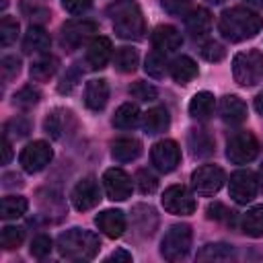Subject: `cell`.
<instances>
[{
  "label": "cell",
  "mask_w": 263,
  "mask_h": 263,
  "mask_svg": "<svg viewBox=\"0 0 263 263\" xmlns=\"http://www.w3.org/2000/svg\"><path fill=\"white\" fill-rule=\"evenodd\" d=\"M185 27L193 37H203L212 29V14L208 8H193L185 14Z\"/></svg>",
  "instance_id": "obj_25"
},
{
  "label": "cell",
  "mask_w": 263,
  "mask_h": 263,
  "mask_svg": "<svg viewBox=\"0 0 263 263\" xmlns=\"http://www.w3.org/2000/svg\"><path fill=\"white\" fill-rule=\"evenodd\" d=\"M255 111H257V113L263 117V90H261V92L255 97Z\"/></svg>",
  "instance_id": "obj_52"
},
{
  "label": "cell",
  "mask_w": 263,
  "mask_h": 263,
  "mask_svg": "<svg viewBox=\"0 0 263 263\" xmlns=\"http://www.w3.org/2000/svg\"><path fill=\"white\" fill-rule=\"evenodd\" d=\"M220 117L226 125H240L247 119V105L236 95H224L218 105Z\"/></svg>",
  "instance_id": "obj_17"
},
{
  "label": "cell",
  "mask_w": 263,
  "mask_h": 263,
  "mask_svg": "<svg viewBox=\"0 0 263 263\" xmlns=\"http://www.w3.org/2000/svg\"><path fill=\"white\" fill-rule=\"evenodd\" d=\"M51 45V37L43 27L31 25L29 31L23 37V49L25 53H45Z\"/></svg>",
  "instance_id": "obj_23"
},
{
  "label": "cell",
  "mask_w": 263,
  "mask_h": 263,
  "mask_svg": "<svg viewBox=\"0 0 263 263\" xmlns=\"http://www.w3.org/2000/svg\"><path fill=\"white\" fill-rule=\"evenodd\" d=\"M92 0H62V6L70 12V14H82L90 8Z\"/></svg>",
  "instance_id": "obj_47"
},
{
  "label": "cell",
  "mask_w": 263,
  "mask_h": 263,
  "mask_svg": "<svg viewBox=\"0 0 263 263\" xmlns=\"http://www.w3.org/2000/svg\"><path fill=\"white\" fill-rule=\"evenodd\" d=\"M111 53H113V45H111V39L109 37H95L86 49V66L90 70H103L109 60H111Z\"/></svg>",
  "instance_id": "obj_16"
},
{
  "label": "cell",
  "mask_w": 263,
  "mask_h": 263,
  "mask_svg": "<svg viewBox=\"0 0 263 263\" xmlns=\"http://www.w3.org/2000/svg\"><path fill=\"white\" fill-rule=\"evenodd\" d=\"M166 53L158 51V49H152L148 55H146V62H144V70L148 76L152 78H162L164 72H166V60H164Z\"/></svg>",
  "instance_id": "obj_35"
},
{
  "label": "cell",
  "mask_w": 263,
  "mask_h": 263,
  "mask_svg": "<svg viewBox=\"0 0 263 263\" xmlns=\"http://www.w3.org/2000/svg\"><path fill=\"white\" fill-rule=\"evenodd\" d=\"M72 205L74 210L78 212H86V210H92L99 201H101V189H99V183L95 177H84L80 179L74 189H72Z\"/></svg>",
  "instance_id": "obj_14"
},
{
  "label": "cell",
  "mask_w": 263,
  "mask_h": 263,
  "mask_svg": "<svg viewBox=\"0 0 263 263\" xmlns=\"http://www.w3.org/2000/svg\"><path fill=\"white\" fill-rule=\"evenodd\" d=\"M101 251L99 234L84 228H70L58 236V253L68 261H92Z\"/></svg>",
  "instance_id": "obj_3"
},
{
  "label": "cell",
  "mask_w": 263,
  "mask_h": 263,
  "mask_svg": "<svg viewBox=\"0 0 263 263\" xmlns=\"http://www.w3.org/2000/svg\"><path fill=\"white\" fill-rule=\"evenodd\" d=\"M27 208H29V201L23 195H8L0 203V216L4 220H16L23 214H27Z\"/></svg>",
  "instance_id": "obj_33"
},
{
  "label": "cell",
  "mask_w": 263,
  "mask_h": 263,
  "mask_svg": "<svg viewBox=\"0 0 263 263\" xmlns=\"http://www.w3.org/2000/svg\"><path fill=\"white\" fill-rule=\"evenodd\" d=\"M199 53H201V58L208 60V62H222L224 55H226V49H224V45L218 43V41H208V43L201 45Z\"/></svg>",
  "instance_id": "obj_41"
},
{
  "label": "cell",
  "mask_w": 263,
  "mask_h": 263,
  "mask_svg": "<svg viewBox=\"0 0 263 263\" xmlns=\"http://www.w3.org/2000/svg\"><path fill=\"white\" fill-rule=\"evenodd\" d=\"M109 101V82L105 78H92L84 88V105L90 111H103Z\"/></svg>",
  "instance_id": "obj_18"
},
{
  "label": "cell",
  "mask_w": 263,
  "mask_h": 263,
  "mask_svg": "<svg viewBox=\"0 0 263 263\" xmlns=\"http://www.w3.org/2000/svg\"><path fill=\"white\" fill-rule=\"evenodd\" d=\"M136 183H138V189L146 195V193H154L158 189V179L156 175H152L148 168H140L136 173Z\"/></svg>",
  "instance_id": "obj_40"
},
{
  "label": "cell",
  "mask_w": 263,
  "mask_h": 263,
  "mask_svg": "<svg viewBox=\"0 0 263 263\" xmlns=\"http://www.w3.org/2000/svg\"><path fill=\"white\" fill-rule=\"evenodd\" d=\"M214 107H216L214 95L208 90H199L189 101V115L197 121H208L214 115Z\"/></svg>",
  "instance_id": "obj_24"
},
{
  "label": "cell",
  "mask_w": 263,
  "mask_h": 263,
  "mask_svg": "<svg viewBox=\"0 0 263 263\" xmlns=\"http://www.w3.org/2000/svg\"><path fill=\"white\" fill-rule=\"evenodd\" d=\"M232 76L240 86H255L263 80V53L259 49H247L234 55Z\"/></svg>",
  "instance_id": "obj_4"
},
{
  "label": "cell",
  "mask_w": 263,
  "mask_h": 263,
  "mask_svg": "<svg viewBox=\"0 0 263 263\" xmlns=\"http://www.w3.org/2000/svg\"><path fill=\"white\" fill-rule=\"evenodd\" d=\"M228 191H230V197L236 203L245 205V203H249V201L255 199V195L259 191V179L249 168L234 171L230 175V181H228Z\"/></svg>",
  "instance_id": "obj_9"
},
{
  "label": "cell",
  "mask_w": 263,
  "mask_h": 263,
  "mask_svg": "<svg viewBox=\"0 0 263 263\" xmlns=\"http://www.w3.org/2000/svg\"><path fill=\"white\" fill-rule=\"evenodd\" d=\"M208 2H210V4H222L224 0H208Z\"/></svg>",
  "instance_id": "obj_55"
},
{
  "label": "cell",
  "mask_w": 263,
  "mask_h": 263,
  "mask_svg": "<svg viewBox=\"0 0 263 263\" xmlns=\"http://www.w3.org/2000/svg\"><path fill=\"white\" fill-rule=\"evenodd\" d=\"M150 39H152L154 49H158L162 53H173L183 45V37L179 33V29L173 27V25H158L152 31Z\"/></svg>",
  "instance_id": "obj_15"
},
{
  "label": "cell",
  "mask_w": 263,
  "mask_h": 263,
  "mask_svg": "<svg viewBox=\"0 0 263 263\" xmlns=\"http://www.w3.org/2000/svg\"><path fill=\"white\" fill-rule=\"evenodd\" d=\"M263 27V18L249 6H232L220 14L218 31L230 43H240L253 39Z\"/></svg>",
  "instance_id": "obj_1"
},
{
  "label": "cell",
  "mask_w": 263,
  "mask_h": 263,
  "mask_svg": "<svg viewBox=\"0 0 263 263\" xmlns=\"http://www.w3.org/2000/svg\"><path fill=\"white\" fill-rule=\"evenodd\" d=\"M132 220L142 236H152L158 226V216L150 205H136L132 212Z\"/></svg>",
  "instance_id": "obj_27"
},
{
  "label": "cell",
  "mask_w": 263,
  "mask_h": 263,
  "mask_svg": "<svg viewBox=\"0 0 263 263\" xmlns=\"http://www.w3.org/2000/svg\"><path fill=\"white\" fill-rule=\"evenodd\" d=\"M21 10L27 18L35 21V23H45L49 21V10L43 8V6H37V4H29V2H23L21 4Z\"/></svg>",
  "instance_id": "obj_44"
},
{
  "label": "cell",
  "mask_w": 263,
  "mask_h": 263,
  "mask_svg": "<svg viewBox=\"0 0 263 263\" xmlns=\"http://www.w3.org/2000/svg\"><path fill=\"white\" fill-rule=\"evenodd\" d=\"M171 125V115L164 107H152L142 115V127L148 136H156L166 132Z\"/></svg>",
  "instance_id": "obj_22"
},
{
  "label": "cell",
  "mask_w": 263,
  "mask_h": 263,
  "mask_svg": "<svg viewBox=\"0 0 263 263\" xmlns=\"http://www.w3.org/2000/svg\"><path fill=\"white\" fill-rule=\"evenodd\" d=\"M152 164L160 173H173L181 162V148L175 140H158L150 150Z\"/></svg>",
  "instance_id": "obj_11"
},
{
  "label": "cell",
  "mask_w": 263,
  "mask_h": 263,
  "mask_svg": "<svg viewBox=\"0 0 263 263\" xmlns=\"http://www.w3.org/2000/svg\"><path fill=\"white\" fill-rule=\"evenodd\" d=\"M10 158H12V146H10L8 136L4 134V136H2V164H8Z\"/></svg>",
  "instance_id": "obj_50"
},
{
  "label": "cell",
  "mask_w": 263,
  "mask_h": 263,
  "mask_svg": "<svg viewBox=\"0 0 263 263\" xmlns=\"http://www.w3.org/2000/svg\"><path fill=\"white\" fill-rule=\"evenodd\" d=\"M23 240H25V230L21 226H4L0 232V247L6 251L18 249Z\"/></svg>",
  "instance_id": "obj_36"
},
{
  "label": "cell",
  "mask_w": 263,
  "mask_h": 263,
  "mask_svg": "<svg viewBox=\"0 0 263 263\" xmlns=\"http://www.w3.org/2000/svg\"><path fill=\"white\" fill-rule=\"evenodd\" d=\"M171 76L177 84H189L195 76H197V64L189 58V55H179L171 62L168 66Z\"/></svg>",
  "instance_id": "obj_28"
},
{
  "label": "cell",
  "mask_w": 263,
  "mask_h": 263,
  "mask_svg": "<svg viewBox=\"0 0 263 263\" xmlns=\"http://www.w3.org/2000/svg\"><path fill=\"white\" fill-rule=\"evenodd\" d=\"M78 80H80V68H78V66H72V68L66 72V76L60 80V84H58V92H62V95L72 92L74 86L78 84Z\"/></svg>",
  "instance_id": "obj_46"
},
{
  "label": "cell",
  "mask_w": 263,
  "mask_h": 263,
  "mask_svg": "<svg viewBox=\"0 0 263 263\" xmlns=\"http://www.w3.org/2000/svg\"><path fill=\"white\" fill-rule=\"evenodd\" d=\"M247 4H251V6H257V8H263V0H245Z\"/></svg>",
  "instance_id": "obj_53"
},
{
  "label": "cell",
  "mask_w": 263,
  "mask_h": 263,
  "mask_svg": "<svg viewBox=\"0 0 263 263\" xmlns=\"http://www.w3.org/2000/svg\"><path fill=\"white\" fill-rule=\"evenodd\" d=\"M140 117H142V113L136 103H123L113 115V125L117 129H132L138 125Z\"/></svg>",
  "instance_id": "obj_30"
},
{
  "label": "cell",
  "mask_w": 263,
  "mask_h": 263,
  "mask_svg": "<svg viewBox=\"0 0 263 263\" xmlns=\"http://www.w3.org/2000/svg\"><path fill=\"white\" fill-rule=\"evenodd\" d=\"M18 35V21L12 16H2L0 21V43L8 47Z\"/></svg>",
  "instance_id": "obj_37"
},
{
  "label": "cell",
  "mask_w": 263,
  "mask_h": 263,
  "mask_svg": "<svg viewBox=\"0 0 263 263\" xmlns=\"http://www.w3.org/2000/svg\"><path fill=\"white\" fill-rule=\"evenodd\" d=\"M138 51L134 47H119L115 51V58H113V64H115V70L121 72V74H129L138 68Z\"/></svg>",
  "instance_id": "obj_34"
},
{
  "label": "cell",
  "mask_w": 263,
  "mask_h": 263,
  "mask_svg": "<svg viewBox=\"0 0 263 263\" xmlns=\"http://www.w3.org/2000/svg\"><path fill=\"white\" fill-rule=\"evenodd\" d=\"M103 187L109 199L113 201H123L127 197H132L134 185H132V177L121 171V168H107L103 173Z\"/></svg>",
  "instance_id": "obj_13"
},
{
  "label": "cell",
  "mask_w": 263,
  "mask_h": 263,
  "mask_svg": "<svg viewBox=\"0 0 263 263\" xmlns=\"http://www.w3.org/2000/svg\"><path fill=\"white\" fill-rule=\"evenodd\" d=\"M259 154V142L249 129H240L230 136L226 144V158L232 164H247Z\"/></svg>",
  "instance_id": "obj_6"
},
{
  "label": "cell",
  "mask_w": 263,
  "mask_h": 263,
  "mask_svg": "<svg viewBox=\"0 0 263 263\" xmlns=\"http://www.w3.org/2000/svg\"><path fill=\"white\" fill-rule=\"evenodd\" d=\"M39 99H41V92H39L37 88H33L31 84H27V86H23L18 92H14V105H18V107H23V109H29V107L37 105Z\"/></svg>",
  "instance_id": "obj_38"
},
{
  "label": "cell",
  "mask_w": 263,
  "mask_h": 263,
  "mask_svg": "<svg viewBox=\"0 0 263 263\" xmlns=\"http://www.w3.org/2000/svg\"><path fill=\"white\" fill-rule=\"evenodd\" d=\"M129 95H132L134 99H138V101L148 103V101H154L158 92H156V88H154L152 84H148V82H144V80H136L134 84H129Z\"/></svg>",
  "instance_id": "obj_39"
},
{
  "label": "cell",
  "mask_w": 263,
  "mask_h": 263,
  "mask_svg": "<svg viewBox=\"0 0 263 263\" xmlns=\"http://www.w3.org/2000/svg\"><path fill=\"white\" fill-rule=\"evenodd\" d=\"M242 232L253 238L263 236V205H255L247 210V214L242 216Z\"/></svg>",
  "instance_id": "obj_32"
},
{
  "label": "cell",
  "mask_w": 263,
  "mask_h": 263,
  "mask_svg": "<svg viewBox=\"0 0 263 263\" xmlns=\"http://www.w3.org/2000/svg\"><path fill=\"white\" fill-rule=\"evenodd\" d=\"M53 242L47 234H37L33 240H31V255L37 257V259H43L45 255H49Z\"/></svg>",
  "instance_id": "obj_43"
},
{
  "label": "cell",
  "mask_w": 263,
  "mask_h": 263,
  "mask_svg": "<svg viewBox=\"0 0 263 263\" xmlns=\"http://www.w3.org/2000/svg\"><path fill=\"white\" fill-rule=\"evenodd\" d=\"M140 154H142V142L138 138L123 136V138H117L111 144V156H113L115 162H121V164L123 162H132Z\"/></svg>",
  "instance_id": "obj_21"
},
{
  "label": "cell",
  "mask_w": 263,
  "mask_h": 263,
  "mask_svg": "<svg viewBox=\"0 0 263 263\" xmlns=\"http://www.w3.org/2000/svg\"><path fill=\"white\" fill-rule=\"evenodd\" d=\"M234 257V247L226 242H210L197 251V261H228Z\"/></svg>",
  "instance_id": "obj_31"
},
{
  "label": "cell",
  "mask_w": 263,
  "mask_h": 263,
  "mask_svg": "<svg viewBox=\"0 0 263 263\" xmlns=\"http://www.w3.org/2000/svg\"><path fill=\"white\" fill-rule=\"evenodd\" d=\"M162 8L171 14H185V8L189 6V0H160Z\"/></svg>",
  "instance_id": "obj_49"
},
{
  "label": "cell",
  "mask_w": 263,
  "mask_h": 263,
  "mask_svg": "<svg viewBox=\"0 0 263 263\" xmlns=\"http://www.w3.org/2000/svg\"><path fill=\"white\" fill-rule=\"evenodd\" d=\"M0 70H2L4 82H8V80H12V78L21 72V60H18L16 55H6V58H2V62H0Z\"/></svg>",
  "instance_id": "obj_45"
},
{
  "label": "cell",
  "mask_w": 263,
  "mask_h": 263,
  "mask_svg": "<svg viewBox=\"0 0 263 263\" xmlns=\"http://www.w3.org/2000/svg\"><path fill=\"white\" fill-rule=\"evenodd\" d=\"M29 129H31V123L25 117H12L4 125V134L6 136H14V138H25L29 134Z\"/></svg>",
  "instance_id": "obj_42"
},
{
  "label": "cell",
  "mask_w": 263,
  "mask_h": 263,
  "mask_svg": "<svg viewBox=\"0 0 263 263\" xmlns=\"http://www.w3.org/2000/svg\"><path fill=\"white\" fill-rule=\"evenodd\" d=\"M205 212H208V218H210V220H224L228 214H232V212H228V208H226L224 203H220V201L210 203Z\"/></svg>",
  "instance_id": "obj_48"
},
{
  "label": "cell",
  "mask_w": 263,
  "mask_h": 263,
  "mask_svg": "<svg viewBox=\"0 0 263 263\" xmlns=\"http://www.w3.org/2000/svg\"><path fill=\"white\" fill-rule=\"evenodd\" d=\"M6 4H8V0H2V2H0V6H2V8H6Z\"/></svg>",
  "instance_id": "obj_56"
},
{
  "label": "cell",
  "mask_w": 263,
  "mask_h": 263,
  "mask_svg": "<svg viewBox=\"0 0 263 263\" xmlns=\"http://www.w3.org/2000/svg\"><path fill=\"white\" fill-rule=\"evenodd\" d=\"M60 60L55 55H41L31 64V78L37 82H47L58 72Z\"/></svg>",
  "instance_id": "obj_29"
},
{
  "label": "cell",
  "mask_w": 263,
  "mask_h": 263,
  "mask_svg": "<svg viewBox=\"0 0 263 263\" xmlns=\"http://www.w3.org/2000/svg\"><path fill=\"white\" fill-rule=\"evenodd\" d=\"M99 230L109 238H119L125 230V216L121 210H105L95 218Z\"/></svg>",
  "instance_id": "obj_20"
},
{
  "label": "cell",
  "mask_w": 263,
  "mask_h": 263,
  "mask_svg": "<svg viewBox=\"0 0 263 263\" xmlns=\"http://www.w3.org/2000/svg\"><path fill=\"white\" fill-rule=\"evenodd\" d=\"M68 121H72V113L66 109H53L51 113H47L45 121H43V132L51 138V140H60L64 136V132L68 129Z\"/></svg>",
  "instance_id": "obj_26"
},
{
  "label": "cell",
  "mask_w": 263,
  "mask_h": 263,
  "mask_svg": "<svg viewBox=\"0 0 263 263\" xmlns=\"http://www.w3.org/2000/svg\"><path fill=\"white\" fill-rule=\"evenodd\" d=\"M162 208L175 216H189L195 212L197 203L193 193L185 185H171L162 193Z\"/></svg>",
  "instance_id": "obj_10"
},
{
  "label": "cell",
  "mask_w": 263,
  "mask_h": 263,
  "mask_svg": "<svg viewBox=\"0 0 263 263\" xmlns=\"http://www.w3.org/2000/svg\"><path fill=\"white\" fill-rule=\"evenodd\" d=\"M97 33V23L88 18H72L62 27V43L72 51Z\"/></svg>",
  "instance_id": "obj_12"
},
{
  "label": "cell",
  "mask_w": 263,
  "mask_h": 263,
  "mask_svg": "<svg viewBox=\"0 0 263 263\" xmlns=\"http://www.w3.org/2000/svg\"><path fill=\"white\" fill-rule=\"evenodd\" d=\"M224 185V171L218 164H201L191 173V187L197 195L210 197Z\"/></svg>",
  "instance_id": "obj_8"
},
{
  "label": "cell",
  "mask_w": 263,
  "mask_h": 263,
  "mask_svg": "<svg viewBox=\"0 0 263 263\" xmlns=\"http://www.w3.org/2000/svg\"><path fill=\"white\" fill-rule=\"evenodd\" d=\"M259 185H261V191H263V162L259 166Z\"/></svg>",
  "instance_id": "obj_54"
},
{
  "label": "cell",
  "mask_w": 263,
  "mask_h": 263,
  "mask_svg": "<svg viewBox=\"0 0 263 263\" xmlns=\"http://www.w3.org/2000/svg\"><path fill=\"white\" fill-rule=\"evenodd\" d=\"M107 12L113 21V31L121 39L140 41L146 33L144 14L136 0H113L107 6Z\"/></svg>",
  "instance_id": "obj_2"
},
{
  "label": "cell",
  "mask_w": 263,
  "mask_h": 263,
  "mask_svg": "<svg viewBox=\"0 0 263 263\" xmlns=\"http://www.w3.org/2000/svg\"><path fill=\"white\" fill-rule=\"evenodd\" d=\"M187 144L191 148V156L193 158H208L216 150L214 138L203 127H191L189 129V136H187Z\"/></svg>",
  "instance_id": "obj_19"
},
{
  "label": "cell",
  "mask_w": 263,
  "mask_h": 263,
  "mask_svg": "<svg viewBox=\"0 0 263 263\" xmlns=\"http://www.w3.org/2000/svg\"><path fill=\"white\" fill-rule=\"evenodd\" d=\"M51 158H53V150L43 140H35L31 144H27L18 154V162H21L23 171L29 175L43 171L51 162Z\"/></svg>",
  "instance_id": "obj_7"
},
{
  "label": "cell",
  "mask_w": 263,
  "mask_h": 263,
  "mask_svg": "<svg viewBox=\"0 0 263 263\" xmlns=\"http://www.w3.org/2000/svg\"><path fill=\"white\" fill-rule=\"evenodd\" d=\"M107 261H132V253H127V251H113L109 257H107Z\"/></svg>",
  "instance_id": "obj_51"
},
{
  "label": "cell",
  "mask_w": 263,
  "mask_h": 263,
  "mask_svg": "<svg viewBox=\"0 0 263 263\" xmlns=\"http://www.w3.org/2000/svg\"><path fill=\"white\" fill-rule=\"evenodd\" d=\"M191 240H193V232L189 224H173L160 240V255L166 261H181L187 257L191 249Z\"/></svg>",
  "instance_id": "obj_5"
}]
</instances>
